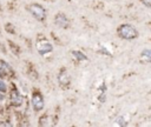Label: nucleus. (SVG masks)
<instances>
[{"label": "nucleus", "instance_id": "obj_2", "mask_svg": "<svg viewBox=\"0 0 151 127\" xmlns=\"http://www.w3.org/2000/svg\"><path fill=\"white\" fill-rule=\"evenodd\" d=\"M28 9H29V12L32 13V15H33L37 20H40V21H41V20H44L45 16H46L45 8H44L42 6H40L39 4H32V5H29Z\"/></svg>", "mask_w": 151, "mask_h": 127}, {"label": "nucleus", "instance_id": "obj_12", "mask_svg": "<svg viewBox=\"0 0 151 127\" xmlns=\"http://www.w3.org/2000/svg\"><path fill=\"white\" fill-rule=\"evenodd\" d=\"M2 99V95H1V92H0V100Z\"/></svg>", "mask_w": 151, "mask_h": 127}, {"label": "nucleus", "instance_id": "obj_1", "mask_svg": "<svg viewBox=\"0 0 151 127\" xmlns=\"http://www.w3.org/2000/svg\"><path fill=\"white\" fill-rule=\"evenodd\" d=\"M117 33H118V35L120 38L126 39V40H131V39H134V38L138 36L137 29L131 25H122L117 29Z\"/></svg>", "mask_w": 151, "mask_h": 127}, {"label": "nucleus", "instance_id": "obj_6", "mask_svg": "<svg viewBox=\"0 0 151 127\" xmlns=\"http://www.w3.org/2000/svg\"><path fill=\"white\" fill-rule=\"evenodd\" d=\"M142 62H151V49H144L140 54Z\"/></svg>", "mask_w": 151, "mask_h": 127}, {"label": "nucleus", "instance_id": "obj_5", "mask_svg": "<svg viewBox=\"0 0 151 127\" xmlns=\"http://www.w3.org/2000/svg\"><path fill=\"white\" fill-rule=\"evenodd\" d=\"M55 24L58 26H60V27H65L68 24V20H67V18L64 14H58L55 16Z\"/></svg>", "mask_w": 151, "mask_h": 127}, {"label": "nucleus", "instance_id": "obj_9", "mask_svg": "<svg viewBox=\"0 0 151 127\" xmlns=\"http://www.w3.org/2000/svg\"><path fill=\"white\" fill-rule=\"evenodd\" d=\"M5 91H6V85L2 81H0V92H5Z\"/></svg>", "mask_w": 151, "mask_h": 127}, {"label": "nucleus", "instance_id": "obj_11", "mask_svg": "<svg viewBox=\"0 0 151 127\" xmlns=\"http://www.w3.org/2000/svg\"><path fill=\"white\" fill-rule=\"evenodd\" d=\"M1 76H4V71L0 68V78H1Z\"/></svg>", "mask_w": 151, "mask_h": 127}, {"label": "nucleus", "instance_id": "obj_4", "mask_svg": "<svg viewBox=\"0 0 151 127\" xmlns=\"http://www.w3.org/2000/svg\"><path fill=\"white\" fill-rule=\"evenodd\" d=\"M37 49L40 54H45V53H48L52 51V45L48 41L42 40V41H39L37 44Z\"/></svg>", "mask_w": 151, "mask_h": 127}, {"label": "nucleus", "instance_id": "obj_10", "mask_svg": "<svg viewBox=\"0 0 151 127\" xmlns=\"http://www.w3.org/2000/svg\"><path fill=\"white\" fill-rule=\"evenodd\" d=\"M144 5H146L147 7H151V0H142Z\"/></svg>", "mask_w": 151, "mask_h": 127}, {"label": "nucleus", "instance_id": "obj_8", "mask_svg": "<svg viewBox=\"0 0 151 127\" xmlns=\"http://www.w3.org/2000/svg\"><path fill=\"white\" fill-rule=\"evenodd\" d=\"M72 53H73V55H74V56H77V58H78V59H80V60H85V59H86V56H85V55H84L81 52H77V51H73Z\"/></svg>", "mask_w": 151, "mask_h": 127}, {"label": "nucleus", "instance_id": "obj_3", "mask_svg": "<svg viewBox=\"0 0 151 127\" xmlns=\"http://www.w3.org/2000/svg\"><path fill=\"white\" fill-rule=\"evenodd\" d=\"M32 106H33L34 111H37V112L42 109V107H44V99H42V96L39 93H35V94L32 95Z\"/></svg>", "mask_w": 151, "mask_h": 127}, {"label": "nucleus", "instance_id": "obj_7", "mask_svg": "<svg viewBox=\"0 0 151 127\" xmlns=\"http://www.w3.org/2000/svg\"><path fill=\"white\" fill-rule=\"evenodd\" d=\"M21 101H22V98L18 94V92H13V93H12V102H13L14 105H20Z\"/></svg>", "mask_w": 151, "mask_h": 127}]
</instances>
